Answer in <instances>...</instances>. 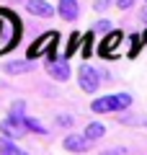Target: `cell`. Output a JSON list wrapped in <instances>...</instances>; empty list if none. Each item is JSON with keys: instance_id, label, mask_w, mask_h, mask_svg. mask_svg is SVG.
<instances>
[{"instance_id": "obj_1", "label": "cell", "mask_w": 147, "mask_h": 155, "mask_svg": "<svg viewBox=\"0 0 147 155\" xmlns=\"http://www.w3.org/2000/svg\"><path fill=\"white\" fill-rule=\"evenodd\" d=\"M132 106V96L129 93H116V96H101L90 104V109L96 114H109V111H124Z\"/></svg>"}, {"instance_id": "obj_2", "label": "cell", "mask_w": 147, "mask_h": 155, "mask_svg": "<svg viewBox=\"0 0 147 155\" xmlns=\"http://www.w3.org/2000/svg\"><path fill=\"white\" fill-rule=\"evenodd\" d=\"M77 83H80V88L85 91V93H96L98 85H101V75H98L96 67L83 65L80 70H77Z\"/></svg>"}, {"instance_id": "obj_3", "label": "cell", "mask_w": 147, "mask_h": 155, "mask_svg": "<svg viewBox=\"0 0 147 155\" xmlns=\"http://www.w3.org/2000/svg\"><path fill=\"white\" fill-rule=\"evenodd\" d=\"M0 132L5 134V137H11V140L23 137V134H26L23 119H16V116H8V119H3V122H0Z\"/></svg>"}, {"instance_id": "obj_4", "label": "cell", "mask_w": 147, "mask_h": 155, "mask_svg": "<svg viewBox=\"0 0 147 155\" xmlns=\"http://www.w3.org/2000/svg\"><path fill=\"white\" fill-rule=\"evenodd\" d=\"M26 8H28V13H34L39 18H52L54 16V8L47 0H26Z\"/></svg>"}, {"instance_id": "obj_5", "label": "cell", "mask_w": 147, "mask_h": 155, "mask_svg": "<svg viewBox=\"0 0 147 155\" xmlns=\"http://www.w3.org/2000/svg\"><path fill=\"white\" fill-rule=\"evenodd\" d=\"M90 147V142H88L85 137H83V134H67L65 137V150L67 153H85V150Z\"/></svg>"}, {"instance_id": "obj_6", "label": "cell", "mask_w": 147, "mask_h": 155, "mask_svg": "<svg viewBox=\"0 0 147 155\" xmlns=\"http://www.w3.org/2000/svg\"><path fill=\"white\" fill-rule=\"evenodd\" d=\"M57 13H60L65 21H75V18L80 16V5H77V0H60Z\"/></svg>"}, {"instance_id": "obj_7", "label": "cell", "mask_w": 147, "mask_h": 155, "mask_svg": "<svg viewBox=\"0 0 147 155\" xmlns=\"http://www.w3.org/2000/svg\"><path fill=\"white\" fill-rule=\"evenodd\" d=\"M47 72L52 78H54V80H70V65H65V62H49L47 65Z\"/></svg>"}, {"instance_id": "obj_8", "label": "cell", "mask_w": 147, "mask_h": 155, "mask_svg": "<svg viewBox=\"0 0 147 155\" xmlns=\"http://www.w3.org/2000/svg\"><path fill=\"white\" fill-rule=\"evenodd\" d=\"M0 155H28V153H23V150L18 147L11 137L3 134V137H0Z\"/></svg>"}, {"instance_id": "obj_9", "label": "cell", "mask_w": 147, "mask_h": 155, "mask_svg": "<svg viewBox=\"0 0 147 155\" xmlns=\"http://www.w3.org/2000/svg\"><path fill=\"white\" fill-rule=\"evenodd\" d=\"M103 134H106V127H103V124H101V122H90V124L85 127V134H83V137H85L88 142H93V140H101Z\"/></svg>"}, {"instance_id": "obj_10", "label": "cell", "mask_w": 147, "mask_h": 155, "mask_svg": "<svg viewBox=\"0 0 147 155\" xmlns=\"http://www.w3.org/2000/svg\"><path fill=\"white\" fill-rule=\"evenodd\" d=\"M23 127H26V132H34V134H49V129L31 116H23Z\"/></svg>"}, {"instance_id": "obj_11", "label": "cell", "mask_w": 147, "mask_h": 155, "mask_svg": "<svg viewBox=\"0 0 147 155\" xmlns=\"http://www.w3.org/2000/svg\"><path fill=\"white\" fill-rule=\"evenodd\" d=\"M28 70H31V65H28V62H23V60L8 62V65H5V72H8V75H21V72H28Z\"/></svg>"}, {"instance_id": "obj_12", "label": "cell", "mask_w": 147, "mask_h": 155, "mask_svg": "<svg viewBox=\"0 0 147 155\" xmlns=\"http://www.w3.org/2000/svg\"><path fill=\"white\" fill-rule=\"evenodd\" d=\"M8 116H16V119H23V116H26V104H23V101H16Z\"/></svg>"}, {"instance_id": "obj_13", "label": "cell", "mask_w": 147, "mask_h": 155, "mask_svg": "<svg viewBox=\"0 0 147 155\" xmlns=\"http://www.w3.org/2000/svg\"><path fill=\"white\" fill-rule=\"evenodd\" d=\"M57 124H60V127H72V116L70 114H60L57 116Z\"/></svg>"}, {"instance_id": "obj_14", "label": "cell", "mask_w": 147, "mask_h": 155, "mask_svg": "<svg viewBox=\"0 0 147 155\" xmlns=\"http://www.w3.org/2000/svg\"><path fill=\"white\" fill-rule=\"evenodd\" d=\"M98 155H126L124 147H111V150H103V153H98Z\"/></svg>"}, {"instance_id": "obj_15", "label": "cell", "mask_w": 147, "mask_h": 155, "mask_svg": "<svg viewBox=\"0 0 147 155\" xmlns=\"http://www.w3.org/2000/svg\"><path fill=\"white\" fill-rule=\"evenodd\" d=\"M96 31H111V21H98L96 23Z\"/></svg>"}, {"instance_id": "obj_16", "label": "cell", "mask_w": 147, "mask_h": 155, "mask_svg": "<svg viewBox=\"0 0 147 155\" xmlns=\"http://www.w3.org/2000/svg\"><path fill=\"white\" fill-rule=\"evenodd\" d=\"M109 3H111V0H96V3H93V8H96V11H106V8H109Z\"/></svg>"}, {"instance_id": "obj_17", "label": "cell", "mask_w": 147, "mask_h": 155, "mask_svg": "<svg viewBox=\"0 0 147 155\" xmlns=\"http://www.w3.org/2000/svg\"><path fill=\"white\" fill-rule=\"evenodd\" d=\"M116 5H119L121 11H126V8H132V5H134V0H116Z\"/></svg>"}, {"instance_id": "obj_18", "label": "cell", "mask_w": 147, "mask_h": 155, "mask_svg": "<svg viewBox=\"0 0 147 155\" xmlns=\"http://www.w3.org/2000/svg\"><path fill=\"white\" fill-rule=\"evenodd\" d=\"M142 18H145V21H147V8H145V11H142Z\"/></svg>"}, {"instance_id": "obj_19", "label": "cell", "mask_w": 147, "mask_h": 155, "mask_svg": "<svg viewBox=\"0 0 147 155\" xmlns=\"http://www.w3.org/2000/svg\"><path fill=\"white\" fill-rule=\"evenodd\" d=\"M145 124H147V122H145Z\"/></svg>"}]
</instances>
